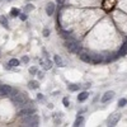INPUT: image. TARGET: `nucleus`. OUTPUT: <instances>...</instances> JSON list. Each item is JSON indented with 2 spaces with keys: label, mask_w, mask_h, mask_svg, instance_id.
I'll use <instances>...</instances> for the list:
<instances>
[{
  "label": "nucleus",
  "mask_w": 127,
  "mask_h": 127,
  "mask_svg": "<svg viewBox=\"0 0 127 127\" xmlns=\"http://www.w3.org/2000/svg\"><path fill=\"white\" fill-rule=\"evenodd\" d=\"M29 72H31V74H36V72H37V67H31Z\"/></svg>",
  "instance_id": "obj_24"
},
{
  "label": "nucleus",
  "mask_w": 127,
  "mask_h": 127,
  "mask_svg": "<svg viewBox=\"0 0 127 127\" xmlns=\"http://www.w3.org/2000/svg\"><path fill=\"white\" fill-rule=\"evenodd\" d=\"M66 47L69 50L70 53H78L80 51V44L78 42H75V41H70V42H66Z\"/></svg>",
  "instance_id": "obj_3"
},
{
  "label": "nucleus",
  "mask_w": 127,
  "mask_h": 127,
  "mask_svg": "<svg viewBox=\"0 0 127 127\" xmlns=\"http://www.w3.org/2000/svg\"><path fill=\"white\" fill-rule=\"evenodd\" d=\"M12 101L13 103L15 104V106H23V104L25 103V97L23 93H14L12 95Z\"/></svg>",
  "instance_id": "obj_2"
},
{
  "label": "nucleus",
  "mask_w": 127,
  "mask_h": 127,
  "mask_svg": "<svg viewBox=\"0 0 127 127\" xmlns=\"http://www.w3.org/2000/svg\"><path fill=\"white\" fill-rule=\"evenodd\" d=\"M102 61H103L102 55H99V53H94V55H92V64L98 65V64H101Z\"/></svg>",
  "instance_id": "obj_8"
},
{
  "label": "nucleus",
  "mask_w": 127,
  "mask_h": 127,
  "mask_svg": "<svg viewBox=\"0 0 127 127\" xmlns=\"http://www.w3.org/2000/svg\"><path fill=\"white\" fill-rule=\"evenodd\" d=\"M83 123H84V118L80 116V117H78V118L75 120L74 126H75V127H79V126H83Z\"/></svg>",
  "instance_id": "obj_14"
},
{
  "label": "nucleus",
  "mask_w": 127,
  "mask_h": 127,
  "mask_svg": "<svg viewBox=\"0 0 127 127\" xmlns=\"http://www.w3.org/2000/svg\"><path fill=\"white\" fill-rule=\"evenodd\" d=\"M113 97H114V92H112V90L106 92V93L103 94V97H102V102L103 103H107V102H109Z\"/></svg>",
  "instance_id": "obj_7"
},
{
  "label": "nucleus",
  "mask_w": 127,
  "mask_h": 127,
  "mask_svg": "<svg viewBox=\"0 0 127 127\" xmlns=\"http://www.w3.org/2000/svg\"><path fill=\"white\" fill-rule=\"evenodd\" d=\"M116 5V0H103V9L104 10H111Z\"/></svg>",
  "instance_id": "obj_5"
},
{
  "label": "nucleus",
  "mask_w": 127,
  "mask_h": 127,
  "mask_svg": "<svg viewBox=\"0 0 127 127\" xmlns=\"http://www.w3.org/2000/svg\"><path fill=\"white\" fill-rule=\"evenodd\" d=\"M126 53H127V38H126V41L123 42V44H122V47H121V50H120L118 55H120V56H125Z\"/></svg>",
  "instance_id": "obj_12"
},
{
  "label": "nucleus",
  "mask_w": 127,
  "mask_h": 127,
  "mask_svg": "<svg viewBox=\"0 0 127 127\" xmlns=\"http://www.w3.org/2000/svg\"><path fill=\"white\" fill-rule=\"evenodd\" d=\"M36 109L34 108H25V109H22L19 112V116H25V114H32V113H34Z\"/></svg>",
  "instance_id": "obj_11"
},
{
  "label": "nucleus",
  "mask_w": 127,
  "mask_h": 127,
  "mask_svg": "<svg viewBox=\"0 0 127 127\" xmlns=\"http://www.w3.org/2000/svg\"><path fill=\"white\" fill-rule=\"evenodd\" d=\"M19 64H20V61L17 60V58H12V60L9 61V65H10V66H18Z\"/></svg>",
  "instance_id": "obj_19"
},
{
  "label": "nucleus",
  "mask_w": 127,
  "mask_h": 127,
  "mask_svg": "<svg viewBox=\"0 0 127 127\" xmlns=\"http://www.w3.org/2000/svg\"><path fill=\"white\" fill-rule=\"evenodd\" d=\"M19 17H20V19H22V20H25V19H27V15H25V14H20Z\"/></svg>",
  "instance_id": "obj_27"
},
{
  "label": "nucleus",
  "mask_w": 127,
  "mask_h": 127,
  "mask_svg": "<svg viewBox=\"0 0 127 127\" xmlns=\"http://www.w3.org/2000/svg\"><path fill=\"white\" fill-rule=\"evenodd\" d=\"M22 123L31 126V127H34V126H38L39 118H38V116L33 114V113L32 114H25L24 117H22Z\"/></svg>",
  "instance_id": "obj_1"
},
{
  "label": "nucleus",
  "mask_w": 127,
  "mask_h": 127,
  "mask_svg": "<svg viewBox=\"0 0 127 127\" xmlns=\"http://www.w3.org/2000/svg\"><path fill=\"white\" fill-rule=\"evenodd\" d=\"M53 12H55V4H53V3H48L47 5H46V13H47V15H52Z\"/></svg>",
  "instance_id": "obj_9"
},
{
  "label": "nucleus",
  "mask_w": 127,
  "mask_h": 127,
  "mask_svg": "<svg viewBox=\"0 0 127 127\" xmlns=\"http://www.w3.org/2000/svg\"><path fill=\"white\" fill-rule=\"evenodd\" d=\"M126 104H127V99L126 98H122V99L118 101V107H125Z\"/></svg>",
  "instance_id": "obj_20"
},
{
  "label": "nucleus",
  "mask_w": 127,
  "mask_h": 127,
  "mask_svg": "<svg viewBox=\"0 0 127 127\" xmlns=\"http://www.w3.org/2000/svg\"><path fill=\"white\" fill-rule=\"evenodd\" d=\"M22 61H23V62H28V61H29V58L27 57V56H23V57H22Z\"/></svg>",
  "instance_id": "obj_25"
},
{
  "label": "nucleus",
  "mask_w": 127,
  "mask_h": 127,
  "mask_svg": "<svg viewBox=\"0 0 127 127\" xmlns=\"http://www.w3.org/2000/svg\"><path fill=\"white\" fill-rule=\"evenodd\" d=\"M28 87H29L31 89H37V88L39 87V84H38V81L32 80V81H29V83H28Z\"/></svg>",
  "instance_id": "obj_16"
},
{
  "label": "nucleus",
  "mask_w": 127,
  "mask_h": 127,
  "mask_svg": "<svg viewBox=\"0 0 127 127\" xmlns=\"http://www.w3.org/2000/svg\"><path fill=\"white\" fill-rule=\"evenodd\" d=\"M42 34H43V37H48V36H50V29L44 28V29H43V32H42Z\"/></svg>",
  "instance_id": "obj_23"
},
{
  "label": "nucleus",
  "mask_w": 127,
  "mask_h": 127,
  "mask_svg": "<svg viewBox=\"0 0 127 127\" xmlns=\"http://www.w3.org/2000/svg\"><path fill=\"white\" fill-rule=\"evenodd\" d=\"M10 92H12V87L5 85V84H0V95H1V97H4V95H8Z\"/></svg>",
  "instance_id": "obj_6"
},
{
  "label": "nucleus",
  "mask_w": 127,
  "mask_h": 127,
  "mask_svg": "<svg viewBox=\"0 0 127 127\" xmlns=\"http://www.w3.org/2000/svg\"><path fill=\"white\" fill-rule=\"evenodd\" d=\"M62 103H64V106H65V107H69V106H70L69 98H64V99H62Z\"/></svg>",
  "instance_id": "obj_22"
},
{
  "label": "nucleus",
  "mask_w": 127,
  "mask_h": 127,
  "mask_svg": "<svg viewBox=\"0 0 127 127\" xmlns=\"http://www.w3.org/2000/svg\"><path fill=\"white\" fill-rule=\"evenodd\" d=\"M120 120H121V113H112V114L108 117V123L111 126H114Z\"/></svg>",
  "instance_id": "obj_4"
},
{
  "label": "nucleus",
  "mask_w": 127,
  "mask_h": 127,
  "mask_svg": "<svg viewBox=\"0 0 127 127\" xmlns=\"http://www.w3.org/2000/svg\"><path fill=\"white\" fill-rule=\"evenodd\" d=\"M69 90H71V92H76V90L80 89V85L79 84H69Z\"/></svg>",
  "instance_id": "obj_17"
},
{
  "label": "nucleus",
  "mask_w": 127,
  "mask_h": 127,
  "mask_svg": "<svg viewBox=\"0 0 127 127\" xmlns=\"http://www.w3.org/2000/svg\"><path fill=\"white\" fill-rule=\"evenodd\" d=\"M1 22H3V24L6 27V20H5V18H1Z\"/></svg>",
  "instance_id": "obj_28"
},
{
  "label": "nucleus",
  "mask_w": 127,
  "mask_h": 127,
  "mask_svg": "<svg viewBox=\"0 0 127 127\" xmlns=\"http://www.w3.org/2000/svg\"><path fill=\"white\" fill-rule=\"evenodd\" d=\"M80 60L89 64V62H92V56L89 53H80Z\"/></svg>",
  "instance_id": "obj_10"
},
{
  "label": "nucleus",
  "mask_w": 127,
  "mask_h": 127,
  "mask_svg": "<svg viewBox=\"0 0 127 127\" xmlns=\"http://www.w3.org/2000/svg\"><path fill=\"white\" fill-rule=\"evenodd\" d=\"M64 1H65V0H57V3H58V4H62Z\"/></svg>",
  "instance_id": "obj_30"
},
{
  "label": "nucleus",
  "mask_w": 127,
  "mask_h": 127,
  "mask_svg": "<svg viewBox=\"0 0 127 127\" xmlns=\"http://www.w3.org/2000/svg\"><path fill=\"white\" fill-rule=\"evenodd\" d=\"M53 61H55V64L57 66H64V62H62V58L58 56V55H56L55 57H53Z\"/></svg>",
  "instance_id": "obj_15"
},
{
  "label": "nucleus",
  "mask_w": 127,
  "mask_h": 127,
  "mask_svg": "<svg viewBox=\"0 0 127 127\" xmlns=\"http://www.w3.org/2000/svg\"><path fill=\"white\" fill-rule=\"evenodd\" d=\"M10 14H12V17H18V15H20V10L17 8H12Z\"/></svg>",
  "instance_id": "obj_18"
},
{
  "label": "nucleus",
  "mask_w": 127,
  "mask_h": 127,
  "mask_svg": "<svg viewBox=\"0 0 127 127\" xmlns=\"http://www.w3.org/2000/svg\"><path fill=\"white\" fill-rule=\"evenodd\" d=\"M32 9H33V5H27V6H25V10H27V12L32 10Z\"/></svg>",
  "instance_id": "obj_26"
},
{
  "label": "nucleus",
  "mask_w": 127,
  "mask_h": 127,
  "mask_svg": "<svg viewBox=\"0 0 127 127\" xmlns=\"http://www.w3.org/2000/svg\"><path fill=\"white\" fill-rule=\"evenodd\" d=\"M88 97H89V93H88V92H83V93H80V94L78 95V101H79V102H84Z\"/></svg>",
  "instance_id": "obj_13"
},
{
  "label": "nucleus",
  "mask_w": 127,
  "mask_h": 127,
  "mask_svg": "<svg viewBox=\"0 0 127 127\" xmlns=\"http://www.w3.org/2000/svg\"><path fill=\"white\" fill-rule=\"evenodd\" d=\"M37 98H38V99H42L43 97H42V94H37Z\"/></svg>",
  "instance_id": "obj_29"
},
{
  "label": "nucleus",
  "mask_w": 127,
  "mask_h": 127,
  "mask_svg": "<svg viewBox=\"0 0 127 127\" xmlns=\"http://www.w3.org/2000/svg\"><path fill=\"white\" fill-rule=\"evenodd\" d=\"M43 66L44 67H46V69H51V67H52V61H50V60H46V62H44L43 64Z\"/></svg>",
  "instance_id": "obj_21"
}]
</instances>
